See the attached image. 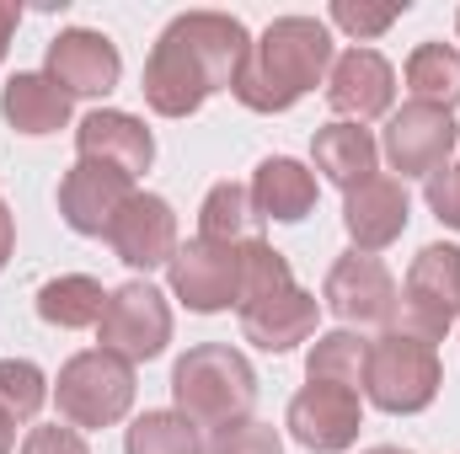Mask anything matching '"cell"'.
<instances>
[{
  "instance_id": "obj_12",
  "label": "cell",
  "mask_w": 460,
  "mask_h": 454,
  "mask_svg": "<svg viewBox=\"0 0 460 454\" xmlns=\"http://www.w3.org/2000/svg\"><path fill=\"white\" fill-rule=\"evenodd\" d=\"M123 75L118 43L97 27H65L49 43V81L70 97H108Z\"/></svg>"
},
{
  "instance_id": "obj_23",
  "label": "cell",
  "mask_w": 460,
  "mask_h": 454,
  "mask_svg": "<svg viewBox=\"0 0 460 454\" xmlns=\"http://www.w3.org/2000/svg\"><path fill=\"white\" fill-rule=\"evenodd\" d=\"M402 75H407L412 102H429V108H445V113L460 108V48L423 43V48H412V59H407Z\"/></svg>"
},
{
  "instance_id": "obj_18",
  "label": "cell",
  "mask_w": 460,
  "mask_h": 454,
  "mask_svg": "<svg viewBox=\"0 0 460 454\" xmlns=\"http://www.w3.org/2000/svg\"><path fill=\"white\" fill-rule=\"evenodd\" d=\"M316 327H322V305L300 284H289V289H279V294H268V300L241 310V332L262 353H289V347L316 337Z\"/></svg>"
},
{
  "instance_id": "obj_27",
  "label": "cell",
  "mask_w": 460,
  "mask_h": 454,
  "mask_svg": "<svg viewBox=\"0 0 460 454\" xmlns=\"http://www.w3.org/2000/svg\"><path fill=\"white\" fill-rule=\"evenodd\" d=\"M252 225V193L241 182H215L199 209V235L204 240H246Z\"/></svg>"
},
{
  "instance_id": "obj_5",
  "label": "cell",
  "mask_w": 460,
  "mask_h": 454,
  "mask_svg": "<svg viewBox=\"0 0 460 454\" xmlns=\"http://www.w3.org/2000/svg\"><path fill=\"white\" fill-rule=\"evenodd\" d=\"M54 401L70 428H113L134 406V363L108 347L75 353L54 380Z\"/></svg>"
},
{
  "instance_id": "obj_19",
  "label": "cell",
  "mask_w": 460,
  "mask_h": 454,
  "mask_svg": "<svg viewBox=\"0 0 460 454\" xmlns=\"http://www.w3.org/2000/svg\"><path fill=\"white\" fill-rule=\"evenodd\" d=\"M252 214L257 220H279V225H295L316 209V171L289 161V155H268L252 177Z\"/></svg>"
},
{
  "instance_id": "obj_37",
  "label": "cell",
  "mask_w": 460,
  "mask_h": 454,
  "mask_svg": "<svg viewBox=\"0 0 460 454\" xmlns=\"http://www.w3.org/2000/svg\"><path fill=\"white\" fill-rule=\"evenodd\" d=\"M456 32H460V11H456Z\"/></svg>"
},
{
  "instance_id": "obj_31",
  "label": "cell",
  "mask_w": 460,
  "mask_h": 454,
  "mask_svg": "<svg viewBox=\"0 0 460 454\" xmlns=\"http://www.w3.org/2000/svg\"><path fill=\"white\" fill-rule=\"evenodd\" d=\"M423 198H429V209H434V220H439V225L460 230V166L434 171V177H429V188H423Z\"/></svg>"
},
{
  "instance_id": "obj_34",
  "label": "cell",
  "mask_w": 460,
  "mask_h": 454,
  "mask_svg": "<svg viewBox=\"0 0 460 454\" xmlns=\"http://www.w3.org/2000/svg\"><path fill=\"white\" fill-rule=\"evenodd\" d=\"M11 246H16V220H11V209H5V198H0V267L11 262Z\"/></svg>"
},
{
  "instance_id": "obj_4",
  "label": "cell",
  "mask_w": 460,
  "mask_h": 454,
  "mask_svg": "<svg viewBox=\"0 0 460 454\" xmlns=\"http://www.w3.org/2000/svg\"><path fill=\"white\" fill-rule=\"evenodd\" d=\"M445 385V369H439V347L402 327H391L385 337L369 342V363H364V396L391 412V417H412L423 406H434Z\"/></svg>"
},
{
  "instance_id": "obj_7",
  "label": "cell",
  "mask_w": 460,
  "mask_h": 454,
  "mask_svg": "<svg viewBox=\"0 0 460 454\" xmlns=\"http://www.w3.org/2000/svg\"><path fill=\"white\" fill-rule=\"evenodd\" d=\"M97 332H102L108 353L128 358V363H150L172 342V305L150 278H128L123 289L108 294V310H102Z\"/></svg>"
},
{
  "instance_id": "obj_10",
  "label": "cell",
  "mask_w": 460,
  "mask_h": 454,
  "mask_svg": "<svg viewBox=\"0 0 460 454\" xmlns=\"http://www.w3.org/2000/svg\"><path fill=\"white\" fill-rule=\"evenodd\" d=\"M456 144H460L456 113L429 108V102H407L402 113H391L385 139H380V150H385L391 171H402V182H407V177H434V171H445L450 155H456Z\"/></svg>"
},
{
  "instance_id": "obj_3",
  "label": "cell",
  "mask_w": 460,
  "mask_h": 454,
  "mask_svg": "<svg viewBox=\"0 0 460 454\" xmlns=\"http://www.w3.org/2000/svg\"><path fill=\"white\" fill-rule=\"evenodd\" d=\"M172 396H177V412L193 423V428H230V423H246L252 417V401H257V374L246 363V353H235L226 342H199L177 358L172 369Z\"/></svg>"
},
{
  "instance_id": "obj_33",
  "label": "cell",
  "mask_w": 460,
  "mask_h": 454,
  "mask_svg": "<svg viewBox=\"0 0 460 454\" xmlns=\"http://www.w3.org/2000/svg\"><path fill=\"white\" fill-rule=\"evenodd\" d=\"M16 22H22V5L0 0V59H5V48H11V32H16Z\"/></svg>"
},
{
  "instance_id": "obj_29",
  "label": "cell",
  "mask_w": 460,
  "mask_h": 454,
  "mask_svg": "<svg viewBox=\"0 0 460 454\" xmlns=\"http://www.w3.org/2000/svg\"><path fill=\"white\" fill-rule=\"evenodd\" d=\"M402 11H407V0H402V5H396V0H385V5H369V0H338L327 16H332V27H343L348 38L369 43V38H380Z\"/></svg>"
},
{
  "instance_id": "obj_8",
  "label": "cell",
  "mask_w": 460,
  "mask_h": 454,
  "mask_svg": "<svg viewBox=\"0 0 460 454\" xmlns=\"http://www.w3.org/2000/svg\"><path fill=\"white\" fill-rule=\"evenodd\" d=\"M166 278H172V294L188 310H199V316L241 305V240H204V235H193L166 262Z\"/></svg>"
},
{
  "instance_id": "obj_13",
  "label": "cell",
  "mask_w": 460,
  "mask_h": 454,
  "mask_svg": "<svg viewBox=\"0 0 460 454\" xmlns=\"http://www.w3.org/2000/svg\"><path fill=\"white\" fill-rule=\"evenodd\" d=\"M128 198H134V177L102 161H75L59 182V214L75 235H108Z\"/></svg>"
},
{
  "instance_id": "obj_28",
  "label": "cell",
  "mask_w": 460,
  "mask_h": 454,
  "mask_svg": "<svg viewBox=\"0 0 460 454\" xmlns=\"http://www.w3.org/2000/svg\"><path fill=\"white\" fill-rule=\"evenodd\" d=\"M43 401H49L43 369L27 363V358H0V412L16 417V423H27V417H38Z\"/></svg>"
},
{
  "instance_id": "obj_22",
  "label": "cell",
  "mask_w": 460,
  "mask_h": 454,
  "mask_svg": "<svg viewBox=\"0 0 460 454\" xmlns=\"http://www.w3.org/2000/svg\"><path fill=\"white\" fill-rule=\"evenodd\" d=\"M108 310V289L86 273H59L38 289V316L59 332H81V327H97Z\"/></svg>"
},
{
  "instance_id": "obj_36",
  "label": "cell",
  "mask_w": 460,
  "mask_h": 454,
  "mask_svg": "<svg viewBox=\"0 0 460 454\" xmlns=\"http://www.w3.org/2000/svg\"><path fill=\"white\" fill-rule=\"evenodd\" d=\"M364 454H412V450H396V444H375V450H364Z\"/></svg>"
},
{
  "instance_id": "obj_16",
  "label": "cell",
  "mask_w": 460,
  "mask_h": 454,
  "mask_svg": "<svg viewBox=\"0 0 460 454\" xmlns=\"http://www.w3.org/2000/svg\"><path fill=\"white\" fill-rule=\"evenodd\" d=\"M407 214H412V204H407V188H402V177H369V182H358L353 193L343 198V225H348V240H353V251H385L391 240H402V230H407Z\"/></svg>"
},
{
  "instance_id": "obj_11",
  "label": "cell",
  "mask_w": 460,
  "mask_h": 454,
  "mask_svg": "<svg viewBox=\"0 0 460 454\" xmlns=\"http://www.w3.org/2000/svg\"><path fill=\"white\" fill-rule=\"evenodd\" d=\"M284 428H289L311 454H343V450H353V439H358V428H364V401H358V390H348V385L311 380V385L289 401Z\"/></svg>"
},
{
  "instance_id": "obj_6",
  "label": "cell",
  "mask_w": 460,
  "mask_h": 454,
  "mask_svg": "<svg viewBox=\"0 0 460 454\" xmlns=\"http://www.w3.org/2000/svg\"><path fill=\"white\" fill-rule=\"evenodd\" d=\"M460 321V246H423L402 284V332L439 342Z\"/></svg>"
},
{
  "instance_id": "obj_14",
  "label": "cell",
  "mask_w": 460,
  "mask_h": 454,
  "mask_svg": "<svg viewBox=\"0 0 460 454\" xmlns=\"http://www.w3.org/2000/svg\"><path fill=\"white\" fill-rule=\"evenodd\" d=\"M108 246L118 251V262H128V267H139V273H150V267H166L172 257H177V214H172V204L161 198V193H134L123 209H118V220L108 225Z\"/></svg>"
},
{
  "instance_id": "obj_20",
  "label": "cell",
  "mask_w": 460,
  "mask_h": 454,
  "mask_svg": "<svg viewBox=\"0 0 460 454\" xmlns=\"http://www.w3.org/2000/svg\"><path fill=\"white\" fill-rule=\"evenodd\" d=\"M70 92H59L54 81H49V70H22V75H11L5 86H0V113L5 123L16 128V134H27V139H43V134H59L65 123H70Z\"/></svg>"
},
{
  "instance_id": "obj_2",
  "label": "cell",
  "mask_w": 460,
  "mask_h": 454,
  "mask_svg": "<svg viewBox=\"0 0 460 454\" xmlns=\"http://www.w3.org/2000/svg\"><path fill=\"white\" fill-rule=\"evenodd\" d=\"M332 75V32L316 16H273L246 48L230 92L252 113H289L305 92Z\"/></svg>"
},
{
  "instance_id": "obj_25",
  "label": "cell",
  "mask_w": 460,
  "mask_h": 454,
  "mask_svg": "<svg viewBox=\"0 0 460 454\" xmlns=\"http://www.w3.org/2000/svg\"><path fill=\"white\" fill-rule=\"evenodd\" d=\"M123 454H204V444L182 412H139L123 439Z\"/></svg>"
},
{
  "instance_id": "obj_1",
  "label": "cell",
  "mask_w": 460,
  "mask_h": 454,
  "mask_svg": "<svg viewBox=\"0 0 460 454\" xmlns=\"http://www.w3.org/2000/svg\"><path fill=\"white\" fill-rule=\"evenodd\" d=\"M252 38L241 27V16L230 11H182L166 22V32L155 38L150 59H145V102L161 118H188L199 113L215 92H226L246 59Z\"/></svg>"
},
{
  "instance_id": "obj_21",
  "label": "cell",
  "mask_w": 460,
  "mask_h": 454,
  "mask_svg": "<svg viewBox=\"0 0 460 454\" xmlns=\"http://www.w3.org/2000/svg\"><path fill=\"white\" fill-rule=\"evenodd\" d=\"M311 155H316V171H322L327 182H338L343 193H353L358 182L375 177L380 144H375V134H369L364 123H327V128H316Z\"/></svg>"
},
{
  "instance_id": "obj_15",
  "label": "cell",
  "mask_w": 460,
  "mask_h": 454,
  "mask_svg": "<svg viewBox=\"0 0 460 454\" xmlns=\"http://www.w3.org/2000/svg\"><path fill=\"white\" fill-rule=\"evenodd\" d=\"M396 97V70L385 54L375 48H348L332 59L327 75V108L338 113V123H369V118L391 113Z\"/></svg>"
},
{
  "instance_id": "obj_30",
  "label": "cell",
  "mask_w": 460,
  "mask_h": 454,
  "mask_svg": "<svg viewBox=\"0 0 460 454\" xmlns=\"http://www.w3.org/2000/svg\"><path fill=\"white\" fill-rule=\"evenodd\" d=\"M204 454H284V439H279V428L273 423H257V417H246V423H230L215 433V444Z\"/></svg>"
},
{
  "instance_id": "obj_35",
  "label": "cell",
  "mask_w": 460,
  "mask_h": 454,
  "mask_svg": "<svg viewBox=\"0 0 460 454\" xmlns=\"http://www.w3.org/2000/svg\"><path fill=\"white\" fill-rule=\"evenodd\" d=\"M11 450H16V417L0 412V454H11Z\"/></svg>"
},
{
  "instance_id": "obj_24",
  "label": "cell",
  "mask_w": 460,
  "mask_h": 454,
  "mask_svg": "<svg viewBox=\"0 0 460 454\" xmlns=\"http://www.w3.org/2000/svg\"><path fill=\"white\" fill-rule=\"evenodd\" d=\"M364 363H369V342L358 337V332H327V337L311 342L305 380H327V385L364 390Z\"/></svg>"
},
{
  "instance_id": "obj_32",
  "label": "cell",
  "mask_w": 460,
  "mask_h": 454,
  "mask_svg": "<svg viewBox=\"0 0 460 454\" xmlns=\"http://www.w3.org/2000/svg\"><path fill=\"white\" fill-rule=\"evenodd\" d=\"M22 454H92V450H86L81 428H70V423H65V428L49 423V428H32V433H27Z\"/></svg>"
},
{
  "instance_id": "obj_9",
  "label": "cell",
  "mask_w": 460,
  "mask_h": 454,
  "mask_svg": "<svg viewBox=\"0 0 460 454\" xmlns=\"http://www.w3.org/2000/svg\"><path fill=\"white\" fill-rule=\"evenodd\" d=\"M327 305L348 327H396L402 321V289L385 273L380 257L369 251H343L327 273Z\"/></svg>"
},
{
  "instance_id": "obj_17",
  "label": "cell",
  "mask_w": 460,
  "mask_h": 454,
  "mask_svg": "<svg viewBox=\"0 0 460 454\" xmlns=\"http://www.w3.org/2000/svg\"><path fill=\"white\" fill-rule=\"evenodd\" d=\"M75 150H81V161H102V166L128 171V177L150 171V161H155V139H150L145 118L118 113V108H97V113L81 118Z\"/></svg>"
},
{
  "instance_id": "obj_26",
  "label": "cell",
  "mask_w": 460,
  "mask_h": 454,
  "mask_svg": "<svg viewBox=\"0 0 460 454\" xmlns=\"http://www.w3.org/2000/svg\"><path fill=\"white\" fill-rule=\"evenodd\" d=\"M289 284H295L289 257L273 251L268 240L246 235V240H241V305H235V310H246V305H257V300H268V294H279V289H289Z\"/></svg>"
}]
</instances>
